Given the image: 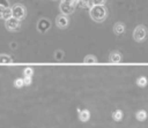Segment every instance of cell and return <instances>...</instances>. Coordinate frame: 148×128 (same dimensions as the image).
I'll list each match as a JSON object with an SVG mask.
<instances>
[{
  "label": "cell",
  "mask_w": 148,
  "mask_h": 128,
  "mask_svg": "<svg viewBox=\"0 0 148 128\" xmlns=\"http://www.w3.org/2000/svg\"><path fill=\"white\" fill-rule=\"evenodd\" d=\"M147 116H148V113L146 110H139L135 112V119L138 121H145L147 119Z\"/></svg>",
  "instance_id": "cell-11"
},
{
  "label": "cell",
  "mask_w": 148,
  "mask_h": 128,
  "mask_svg": "<svg viewBox=\"0 0 148 128\" xmlns=\"http://www.w3.org/2000/svg\"><path fill=\"white\" fill-rule=\"evenodd\" d=\"M146 37H147V29H146V27L142 25V24L138 25L134 29V31H133V38H134V40L138 42V43H141V42H143L146 39Z\"/></svg>",
  "instance_id": "cell-3"
},
{
  "label": "cell",
  "mask_w": 148,
  "mask_h": 128,
  "mask_svg": "<svg viewBox=\"0 0 148 128\" xmlns=\"http://www.w3.org/2000/svg\"><path fill=\"white\" fill-rule=\"evenodd\" d=\"M109 61L111 63H119L121 61V54L118 51H112L109 55Z\"/></svg>",
  "instance_id": "cell-8"
},
{
  "label": "cell",
  "mask_w": 148,
  "mask_h": 128,
  "mask_svg": "<svg viewBox=\"0 0 148 128\" xmlns=\"http://www.w3.org/2000/svg\"><path fill=\"white\" fill-rule=\"evenodd\" d=\"M69 24V18L67 17V15H64V14H59L57 17H56V25L59 28V29H66Z\"/></svg>",
  "instance_id": "cell-7"
},
{
  "label": "cell",
  "mask_w": 148,
  "mask_h": 128,
  "mask_svg": "<svg viewBox=\"0 0 148 128\" xmlns=\"http://www.w3.org/2000/svg\"><path fill=\"white\" fill-rule=\"evenodd\" d=\"M123 116H124V113H123V111H121V110H116V111H113V112H112V119H113L116 122L121 121Z\"/></svg>",
  "instance_id": "cell-12"
},
{
  "label": "cell",
  "mask_w": 148,
  "mask_h": 128,
  "mask_svg": "<svg viewBox=\"0 0 148 128\" xmlns=\"http://www.w3.org/2000/svg\"><path fill=\"white\" fill-rule=\"evenodd\" d=\"M97 61H98L97 58H96L95 55H92V54H88V55H86L84 59H83V62H84V63H96Z\"/></svg>",
  "instance_id": "cell-14"
},
{
  "label": "cell",
  "mask_w": 148,
  "mask_h": 128,
  "mask_svg": "<svg viewBox=\"0 0 148 128\" xmlns=\"http://www.w3.org/2000/svg\"><path fill=\"white\" fill-rule=\"evenodd\" d=\"M64 2H67V3H77V0H61Z\"/></svg>",
  "instance_id": "cell-23"
},
{
  "label": "cell",
  "mask_w": 148,
  "mask_h": 128,
  "mask_svg": "<svg viewBox=\"0 0 148 128\" xmlns=\"http://www.w3.org/2000/svg\"><path fill=\"white\" fill-rule=\"evenodd\" d=\"M89 16L94 22H103L108 16V9L102 5H92L89 8Z\"/></svg>",
  "instance_id": "cell-1"
},
{
  "label": "cell",
  "mask_w": 148,
  "mask_h": 128,
  "mask_svg": "<svg viewBox=\"0 0 148 128\" xmlns=\"http://www.w3.org/2000/svg\"><path fill=\"white\" fill-rule=\"evenodd\" d=\"M13 59L9 54H0V63H10Z\"/></svg>",
  "instance_id": "cell-15"
},
{
  "label": "cell",
  "mask_w": 148,
  "mask_h": 128,
  "mask_svg": "<svg viewBox=\"0 0 148 128\" xmlns=\"http://www.w3.org/2000/svg\"><path fill=\"white\" fill-rule=\"evenodd\" d=\"M76 6H77V3H67V2L61 1V2H60V6H59V9H60L61 14H64V15H69V14L74 13Z\"/></svg>",
  "instance_id": "cell-6"
},
{
  "label": "cell",
  "mask_w": 148,
  "mask_h": 128,
  "mask_svg": "<svg viewBox=\"0 0 148 128\" xmlns=\"http://www.w3.org/2000/svg\"><path fill=\"white\" fill-rule=\"evenodd\" d=\"M8 8V7H7ZM3 9L5 7H0V18H2V13H3Z\"/></svg>",
  "instance_id": "cell-24"
},
{
  "label": "cell",
  "mask_w": 148,
  "mask_h": 128,
  "mask_svg": "<svg viewBox=\"0 0 148 128\" xmlns=\"http://www.w3.org/2000/svg\"><path fill=\"white\" fill-rule=\"evenodd\" d=\"M50 28H51V22H50L49 18L42 17V18L38 20V22H37V30H38V32L45 33V32H47L50 30Z\"/></svg>",
  "instance_id": "cell-5"
},
{
  "label": "cell",
  "mask_w": 148,
  "mask_h": 128,
  "mask_svg": "<svg viewBox=\"0 0 148 128\" xmlns=\"http://www.w3.org/2000/svg\"><path fill=\"white\" fill-rule=\"evenodd\" d=\"M5 27H6V29L8 31H12V32L18 31L20 28H21V21H18V20L14 18L13 16H10V17L5 20Z\"/></svg>",
  "instance_id": "cell-4"
},
{
  "label": "cell",
  "mask_w": 148,
  "mask_h": 128,
  "mask_svg": "<svg viewBox=\"0 0 148 128\" xmlns=\"http://www.w3.org/2000/svg\"><path fill=\"white\" fill-rule=\"evenodd\" d=\"M12 16V10H10V7H8V8H5L3 9V13H2V18H8V17H10Z\"/></svg>",
  "instance_id": "cell-19"
},
{
  "label": "cell",
  "mask_w": 148,
  "mask_h": 128,
  "mask_svg": "<svg viewBox=\"0 0 148 128\" xmlns=\"http://www.w3.org/2000/svg\"><path fill=\"white\" fill-rule=\"evenodd\" d=\"M34 75V69L31 67H25L23 69V77H32Z\"/></svg>",
  "instance_id": "cell-17"
},
{
  "label": "cell",
  "mask_w": 148,
  "mask_h": 128,
  "mask_svg": "<svg viewBox=\"0 0 148 128\" xmlns=\"http://www.w3.org/2000/svg\"><path fill=\"white\" fill-rule=\"evenodd\" d=\"M53 55H54V59H56L57 61H61V60L64 59V57H65V53H64L62 50H57Z\"/></svg>",
  "instance_id": "cell-16"
},
{
  "label": "cell",
  "mask_w": 148,
  "mask_h": 128,
  "mask_svg": "<svg viewBox=\"0 0 148 128\" xmlns=\"http://www.w3.org/2000/svg\"><path fill=\"white\" fill-rule=\"evenodd\" d=\"M87 1H89V2H91V0H87ZM91 5H92V3H91Z\"/></svg>",
  "instance_id": "cell-25"
},
{
  "label": "cell",
  "mask_w": 148,
  "mask_h": 128,
  "mask_svg": "<svg viewBox=\"0 0 148 128\" xmlns=\"http://www.w3.org/2000/svg\"><path fill=\"white\" fill-rule=\"evenodd\" d=\"M32 82V77H23V83L25 86H29Z\"/></svg>",
  "instance_id": "cell-20"
},
{
  "label": "cell",
  "mask_w": 148,
  "mask_h": 128,
  "mask_svg": "<svg viewBox=\"0 0 148 128\" xmlns=\"http://www.w3.org/2000/svg\"><path fill=\"white\" fill-rule=\"evenodd\" d=\"M105 2H106V0H91L92 5H102V6H104Z\"/></svg>",
  "instance_id": "cell-21"
},
{
  "label": "cell",
  "mask_w": 148,
  "mask_h": 128,
  "mask_svg": "<svg viewBox=\"0 0 148 128\" xmlns=\"http://www.w3.org/2000/svg\"><path fill=\"white\" fill-rule=\"evenodd\" d=\"M12 16L18 21H23L27 16V8L22 3H15L13 7H10Z\"/></svg>",
  "instance_id": "cell-2"
},
{
  "label": "cell",
  "mask_w": 148,
  "mask_h": 128,
  "mask_svg": "<svg viewBox=\"0 0 148 128\" xmlns=\"http://www.w3.org/2000/svg\"><path fill=\"white\" fill-rule=\"evenodd\" d=\"M148 84V80L146 76H140L136 78V85L140 86V88H146Z\"/></svg>",
  "instance_id": "cell-13"
},
{
  "label": "cell",
  "mask_w": 148,
  "mask_h": 128,
  "mask_svg": "<svg viewBox=\"0 0 148 128\" xmlns=\"http://www.w3.org/2000/svg\"><path fill=\"white\" fill-rule=\"evenodd\" d=\"M0 7H5V8L9 7V2H8V0H0Z\"/></svg>",
  "instance_id": "cell-22"
},
{
  "label": "cell",
  "mask_w": 148,
  "mask_h": 128,
  "mask_svg": "<svg viewBox=\"0 0 148 128\" xmlns=\"http://www.w3.org/2000/svg\"><path fill=\"white\" fill-rule=\"evenodd\" d=\"M79 119L81 122H87L90 120V111L88 110H79Z\"/></svg>",
  "instance_id": "cell-10"
},
{
  "label": "cell",
  "mask_w": 148,
  "mask_h": 128,
  "mask_svg": "<svg viewBox=\"0 0 148 128\" xmlns=\"http://www.w3.org/2000/svg\"><path fill=\"white\" fill-rule=\"evenodd\" d=\"M125 30H126V27H125V24L123 23V22H117V23H114V25H113V33L114 35H123L124 32H125Z\"/></svg>",
  "instance_id": "cell-9"
},
{
  "label": "cell",
  "mask_w": 148,
  "mask_h": 128,
  "mask_svg": "<svg viewBox=\"0 0 148 128\" xmlns=\"http://www.w3.org/2000/svg\"><path fill=\"white\" fill-rule=\"evenodd\" d=\"M23 85H24V83H23V78H22V77H18V78H16V80L14 81V86H15V88L20 89V88H22Z\"/></svg>",
  "instance_id": "cell-18"
}]
</instances>
